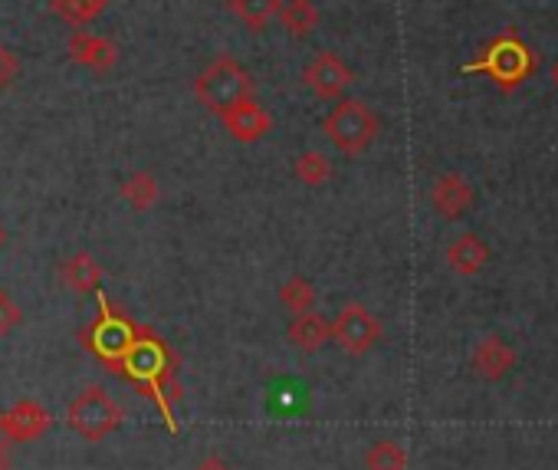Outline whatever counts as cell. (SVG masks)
Returning a JSON list of instances; mask_svg holds the SVG:
<instances>
[{
	"label": "cell",
	"mask_w": 558,
	"mask_h": 470,
	"mask_svg": "<svg viewBox=\"0 0 558 470\" xmlns=\"http://www.w3.org/2000/svg\"><path fill=\"white\" fill-rule=\"evenodd\" d=\"M463 73H483L493 80L496 89L512 93L535 73V53L515 31H506V34L493 37L480 50V57L463 67Z\"/></svg>",
	"instance_id": "6da1fadb"
},
{
	"label": "cell",
	"mask_w": 558,
	"mask_h": 470,
	"mask_svg": "<svg viewBox=\"0 0 558 470\" xmlns=\"http://www.w3.org/2000/svg\"><path fill=\"white\" fill-rule=\"evenodd\" d=\"M194 96L197 103L214 112V116H223L233 103L240 99H250L253 96V76L250 70L233 60V57H217L210 67L201 70V76L194 80Z\"/></svg>",
	"instance_id": "7a4b0ae2"
},
{
	"label": "cell",
	"mask_w": 558,
	"mask_h": 470,
	"mask_svg": "<svg viewBox=\"0 0 558 470\" xmlns=\"http://www.w3.org/2000/svg\"><path fill=\"white\" fill-rule=\"evenodd\" d=\"M323 132L342 155L359 158L378 138L381 122L362 99H339L336 109L323 119Z\"/></svg>",
	"instance_id": "3957f363"
},
{
	"label": "cell",
	"mask_w": 558,
	"mask_h": 470,
	"mask_svg": "<svg viewBox=\"0 0 558 470\" xmlns=\"http://www.w3.org/2000/svg\"><path fill=\"white\" fill-rule=\"evenodd\" d=\"M66 421L70 427L83 437V441H106L109 434H116L125 421L119 401L102 388V385H86L73 401H70V411H66Z\"/></svg>",
	"instance_id": "277c9868"
},
{
	"label": "cell",
	"mask_w": 558,
	"mask_h": 470,
	"mask_svg": "<svg viewBox=\"0 0 558 470\" xmlns=\"http://www.w3.org/2000/svg\"><path fill=\"white\" fill-rule=\"evenodd\" d=\"M381 323H378V316L368 310V306H362V303H345L342 310H339V316L329 323V339L342 349V352H349V355H365V352H372L378 342H381Z\"/></svg>",
	"instance_id": "5b68a950"
},
{
	"label": "cell",
	"mask_w": 558,
	"mask_h": 470,
	"mask_svg": "<svg viewBox=\"0 0 558 470\" xmlns=\"http://www.w3.org/2000/svg\"><path fill=\"white\" fill-rule=\"evenodd\" d=\"M352 80H355L352 67L339 53H332V50H323L303 70V83L310 86V93L316 99H342L345 89L352 86Z\"/></svg>",
	"instance_id": "8992f818"
},
{
	"label": "cell",
	"mask_w": 558,
	"mask_h": 470,
	"mask_svg": "<svg viewBox=\"0 0 558 470\" xmlns=\"http://www.w3.org/2000/svg\"><path fill=\"white\" fill-rule=\"evenodd\" d=\"M217 119L223 122L227 135H230L233 142H240V145H253V142L266 138L269 129H272V116H269L253 96L233 103V106H230L223 116H217Z\"/></svg>",
	"instance_id": "52a82bcc"
},
{
	"label": "cell",
	"mask_w": 558,
	"mask_h": 470,
	"mask_svg": "<svg viewBox=\"0 0 558 470\" xmlns=\"http://www.w3.org/2000/svg\"><path fill=\"white\" fill-rule=\"evenodd\" d=\"M50 411L40 405V401H17L11 411H4V418H0V431H4L8 441L14 444H27V441H37L50 431Z\"/></svg>",
	"instance_id": "ba28073f"
},
{
	"label": "cell",
	"mask_w": 558,
	"mask_h": 470,
	"mask_svg": "<svg viewBox=\"0 0 558 470\" xmlns=\"http://www.w3.org/2000/svg\"><path fill=\"white\" fill-rule=\"evenodd\" d=\"M66 50H70V60H73L76 67H86V70H93L96 76H106V73L116 70V63H119L116 44H112L109 37L89 34L86 27H83V31H73Z\"/></svg>",
	"instance_id": "9c48e42d"
},
{
	"label": "cell",
	"mask_w": 558,
	"mask_h": 470,
	"mask_svg": "<svg viewBox=\"0 0 558 470\" xmlns=\"http://www.w3.org/2000/svg\"><path fill=\"white\" fill-rule=\"evenodd\" d=\"M430 204L444 220H457L473 207V188H470V181L463 174L444 171L430 184Z\"/></svg>",
	"instance_id": "30bf717a"
},
{
	"label": "cell",
	"mask_w": 558,
	"mask_h": 470,
	"mask_svg": "<svg viewBox=\"0 0 558 470\" xmlns=\"http://www.w3.org/2000/svg\"><path fill=\"white\" fill-rule=\"evenodd\" d=\"M470 365L483 382H499L515 369V349L499 336H486V339L476 342V349L470 355Z\"/></svg>",
	"instance_id": "8fae6325"
},
{
	"label": "cell",
	"mask_w": 558,
	"mask_h": 470,
	"mask_svg": "<svg viewBox=\"0 0 558 470\" xmlns=\"http://www.w3.org/2000/svg\"><path fill=\"white\" fill-rule=\"evenodd\" d=\"M447 267L457 274V277H476L486 264H489V248L483 244L480 233H460L457 241H450L447 248Z\"/></svg>",
	"instance_id": "7c38bea8"
},
{
	"label": "cell",
	"mask_w": 558,
	"mask_h": 470,
	"mask_svg": "<svg viewBox=\"0 0 558 470\" xmlns=\"http://www.w3.org/2000/svg\"><path fill=\"white\" fill-rule=\"evenodd\" d=\"M57 277H60V284H63L70 293H76V297L96 293V290H99V284H102V270H99L96 257H93V254H86V251H80V254L66 257V261L57 267Z\"/></svg>",
	"instance_id": "4fadbf2b"
},
{
	"label": "cell",
	"mask_w": 558,
	"mask_h": 470,
	"mask_svg": "<svg viewBox=\"0 0 558 470\" xmlns=\"http://www.w3.org/2000/svg\"><path fill=\"white\" fill-rule=\"evenodd\" d=\"M276 21H279V27L287 31V37L306 40L319 27V8L313 4V0H283V8H279Z\"/></svg>",
	"instance_id": "5bb4252c"
},
{
	"label": "cell",
	"mask_w": 558,
	"mask_h": 470,
	"mask_svg": "<svg viewBox=\"0 0 558 470\" xmlns=\"http://www.w3.org/2000/svg\"><path fill=\"white\" fill-rule=\"evenodd\" d=\"M290 342L300 349V352H319L326 342H329V323L316 313V310H310V313H300V316H293V323H290Z\"/></svg>",
	"instance_id": "9a60e30c"
},
{
	"label": "cell",
	"mask_w": 558,
	"mask_h": 470,
	"mask_svg": "<svg viewBox=\"0 0 558 470\" xmlns=\"http://www.w3.org/2000/svg\"><path fill=\"white\" fill-rule=\"evenodd\" d=\"M109 8V0H50V14H57L63 24L83 31L96 24Z\"/></svg>",
	"instance_id": "2e32d148"
},
{
	"label": "cell",
	"mask_w": 558,
	"mask_h": 470,
	"mask_svg": "<svg viewBox=\"0 0 558 470\" xmlns=\"http://www.w3.org/2000/svg\"><path fill=\"white\" fill-rule=\"evenodd\" d=\"M283 8V0H230V14L246 27V31H263Z\"/></svg>",
	"instance_id": "e0dca14e"
},
{
	"label": "cell",
	"mask_w": 558,
	"mask_h": 470,
	"mask_svg": "<svg viewBox=\"0 0 558 470\" xmlns=\"http://www.w3.org/2000/svg\"><path fill=\"white\" fill-rule=\"evenodd\" d=\"M122 197H125V204L135 207V210H151V207L158 204V197H161L158 178H155L151 171H135V174H129L125 184H122Z\"/></svg>",
	"instance_id": "ac0fdd59"
},
{
	"label": "cell",
	"mask_w": 558,
	"mask_h": 470,
	"mask_svg": "<svg viewBox=\"0 0 558 470\" xmlns=\"http://www.w3.org/2000/svg\"><path fill=\"white\" fill-rule=\"evenodd\" d=\"M279 303H283L287 313H293V316L310 313V310L316 306V287H313V280H306V277H290V280L283 284V290H279Z\"/></svg>",
	"instance_id": "d6986e66"
},
{
	"label": "cell",
	"mask_w": 558,
	"mask_h": 470,
	"mask_svg": "<svg viewBox=\"0 0 558 470\" xmlns=\"http://www.w3.org/2000/svg\"><path fill=\"white\" fill-rule=\"evenodd\" d=\"M368 470H408V450L398 441H375L365 450Z\"/></svg>",
	"instance_id": "ffe728a7"
},
{
	"label": "cell",
	"mask_w": 558,
	"mask_h": 470,
	"mask_svg": "<svg viewBox=\"0 0 558 470\" xmlns=\"http://www.w3.org/2000/svg\"><path fill=\"white\" fill-rule=\"evenodd\" d=\"M293 174L310 188H323L332 178V161L323 152H303L293 165Z\"/></svg>",
	"instance_id": "44dd1931"
},
{
	"label": "cell",
	"mask_w": 558,
	"mask_h": 470,
	"mask_svg": "<svg viewBox=\"0 0 558 470\" xmlns=\"http://www.w3.org/2000/svg\"><path fill=\"white\" fill-rule=\"evenodd\" d=\"M21 323H24L21 306H17L4 290H0V336H11Z\"/></svg>",
	"instance_id": "7402d4cb"
},
{
	"label": "cell",
	"mask_w": 558,
	"mask_h": 470,
	"mask_svg": "<svg viewBox=\"0 0 558 470\" xmlns=\"http://www.w3.org/2000/svg\"><path fill=\"white\" fill-rule=\"evenodd\" d=\"M17 73H21V60H17V53H14V50H8L4 44H0V93H4V89L17 80Z\"/></svg>",
	"instance_id": "603a6c76"
},
{
	"label": "cell",
	"mask_w": 558,
	"mask_h": 470,
	"mask_svg": "<svg viewBox=\"0 0 558 470\" xmlns=\"http://www.w3.org/2000/svg\"><path fill=\"white\" fill-rule=\"evenodd\" d=\"M194 470H230V467H227V460H223V457L210 454V457H204Z\"/></svg>",
	"instance_id": "cb8c5ba5"
},
{
	"label": "cell",
	"mask_w": 558,
	"mask_h": 470,
	"mask_svg": "<svg viewBox=\"0 0 558 470\" xmlns=\"http://www.w3.org/2000/svg\"><path fill=\"white\" fill-rule=\"evenodd\" d=\"M548 76H551V86L558 89V57H555V63H551V73H548Z\"/></svg>",
	"instance_id": "d4e9b609"
},
{
	"label": "cell",
	"mask_w": 558,
	"mask_h": 470,
	"mask_svg": "<svg viewBox=\"0 0 558 470\" xmlns=\"http://www.w3.org/2000/svg\"><path fill=\"white\" fill-rule=\"evenodd\" d=\"M0 248H4V230H0Z\"/></svg>",
	"instance_id": "484cf974"
}]
</instances>
